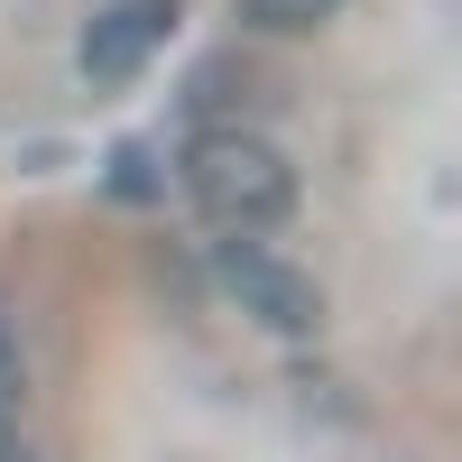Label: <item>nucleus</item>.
Wrapping results in <instances>:
<instances>
[{"instance_id":"1","label":"nucleus","mask_w":462,"mask_h":462,"mask_svg":"<svg viewBox=\"0 0 462 462\" xmlns=\"http://www.w3.org/2000/svg\"><path fill=\"white\" fill-rule=\"evenodd\" d=\"M185 195L222 241H268L296 213V167L259 130H195L185 139Z\"/></svg>"},{"instance_id":"2","label":"nucleus","mask_w":462,"mask_h":462,"mask_svg":"<svg viewBox=\"0 0 462 462\" xmlns=\"http://www.w3.org/2000/svg\"><path fill=\"white\" fill-rule=\"evenodd\" d=\"M213 278H222V296L241 305V315H259L268 333H315V324H324L315 278H305V268H287V259H268L259 241H222Z\"/></svg>"},{"instance_id":"3","label":"nucleus","mask_w":462,"mask_h":462,"mask_svg":"<svg viewBox=\"0 0 462 462\" xmlns=\"http://www.w3.org/2000/svg\"><path fill=\"white\" fill-rule=\"evenodd\" d=\"M167 28H176V0H102L93 28H84V74L93 84H130L167 47Z\"/></svg>"},{"instance_id":"4","label":"nucleus","mask_w":462,"mask_h":462,"mask_svg":"<svg viewBox=\"0 0 462 462\" xmlns=\"http://www.w3.org/2000/svg\"><path fill=\"white\" fill-rule=\"evenodd\" d=\"M342 10V0H241V19L268 28V37H305V28H324Z\"/></svg>"},{"instance_id":"5","label":"nucleus","mask_w":462,"mask_h":462,"mask_svg":"<svg viewBox=\"0 0 462 462\" xmlns=\"http://www.w3.org/2000/svg\"><path fill=\"white\" fill-rule=\"evenodd\" d=\"M19 398V352H10V333H0V407Z\"/></svg>"},{"instance_id":"6","label":"nucleus","mask_w":462,"mask_h":462,"mask_svg":"<svg viewBox=\"0 0 462 462\" xmlns=\"http://www.w3.org/2000/svg\"><path fill=\"white\" fill-rule=\"evenodd\" d=\"M0 462H37V453H28V444H0Z\"/></svg>"}]
</instances>
